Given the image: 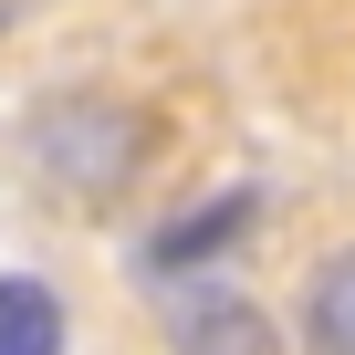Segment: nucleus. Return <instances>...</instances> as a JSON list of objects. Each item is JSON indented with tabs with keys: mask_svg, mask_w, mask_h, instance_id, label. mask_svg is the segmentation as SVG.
I'll use <instances>...</instances> for the list:
<instances>
[{
	"mask_svg": "<svg viewBox=\"0 0 355 355\" xmlns=\"http://www.w3.org/2000/svg\"><path fill=\"white\" fill-rule=\"evenodd\" d=\"M21 146H32V167L53 178L63 199H115L125 178L146 167V146H157V136H146V115H136V105H115V94H63V105H42V115H32V136H21Z\"/></svg>",
	"mask_w": 355,
	"mask_h": 355,
	"instance_id": "nucleus-1",
	"label": "nucleus"
},
{
	"mask_svg": "<svg viewBox=\"0 0 355 355\" xmlns=\"http://www.w3.org/2000/svg\"><path fill=\"white\" fill-rule=\"evenodd\" d=\"M157 313H167V345H178V355H282V324H272L241 282H220V272L157 282Z\"/></svg>",
	"mask_w": 355,
	"mask_h": 355,
	"instance_id": "nucleus-2",
	"label": "nucleus"
},
{
	"mask_svg": "<svg viewBox=\"0 0 355 355\" xmlns=\"http://www.w3.org/2000/svg\"><path fill=\"white\" fill-rule=\"evenodd\" d=\"M251 220H261V199H251V189H209L199 209H178V220L136 251V272H146V282H178V272H199L209 251H230Z\"/></svg>",
	"mask_w": 355,
	"mask_h": 355,
	"instance_id": "nucleus-3",
	"label": "nucleus"
},
{
	"mask_svg": "<svg viewBox=\"0 0 355 355\" xmlns=\"http://www.w3.org/2000/svg\"><path fill=\"white\" fill-rule=\"evenodd\" d=\"M303 334L313 355H355V251H324L303 272Z\"/></svg>",
	"mask_w": 355,
	"mask_h": 355,
	"instance_id": "nucleus-4",
	"label": "nucleus"
},
{
	"mask_svg": "<svg viewBox=\"0 0 355 355\" xmlns=\"http://www.w3.org/2000/svg\"><path fill=\"white\" fill-rule=\"evenodd\" d=\"M0 355H63V303L32 272H0Z\"/></svg>",
	"mask_w": 355,
	"mask_h": 355,
	"instance_id": "nucleus-5",
	"label": "nucleus"
}]
</instances>
